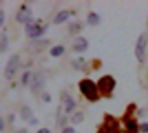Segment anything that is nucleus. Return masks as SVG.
<instances>
[{"label": "nucleus", "instance_id": "nucleus-1", "mask_svg": "<svg viewBox=\"0 0 148 133\" xmlns=\"http://www.w3.org/2000/svg\"><path fill=\"white\" fill-rule=\"evenodd\" d=\"M80 89L81 92L86 96V98L91 101H95L98 100V93H97V87L90 80H83L80 83Z\"/></svg>", "mask_w": 148, "mask_h": 133}, {"label": "nucleus", "instance_id": "nucleus-2", "mask_svg": "<svg viewBox=\"0 0 148 133\" xmlns=\"http://www.w3.org/2000/svg\"><path fill=\"white\" fill-rule=\"evenodd\" d=\"M115 86V81L111 76H104L98 81V87L103 93H112Z\"/></svg>", "mask_w": 148, "mask_h": 133}, {"label": "nucleus", "instance_id": "nucleus-3", "mask_svg": "<svg viewBox=\"0 0 148 133\" xmlns=\"http://www.w3.org/2000/svg\"><path fill=\"white\" fill-rule=\"evenodd\" d=\"M18 61H19V57L17 55H13L10 58L4 71V75L6 79L10 80L15 75L18 67Z\"/></svg>", "mask_w": 148, "mask_h": 133}, {"label": "nucleus", "instance_id": "nucleus-4", "mask_svg": "<svg viewBox=\"0 0 148 133\" xmlns=\"http://www.w3.org/2000/svg\"><path fill=\"white\" fill-rule=\"evenodd\" d=\"M25 30H26V33L28 34V35L29 37L35 38V37L40 36L43 33L44 29L42 26H40L37 23L30 20L29 22L27 23Z\"/></svg>", "mask_w": 148, "mask_h": 133}, {"label": "nucleus", "instance_id": "nucleus-5", "mask_svg": "<svg viewBox=\"0 0 148 133\" xmlns=\"http://www.w3.org/2000/svg\"><path fill=\"white\" fill-rule=\"evenodd\" d=\"M147 37L146 35H141L137 42L136 44V48H135V55L137 59L140 61H144V56H145V50L147 47Z\"/></svg>", "mask_w": 148, "mask_h": 133}, {"label": "nucleus", "instance_id": "nucleus-6", "mask_svg": "<svg viewBox=\"0 0 148 133\" xmlns=\"http://www.w3.org/2000/svg\"><path fill=\"white\" fill-rule=\"evenodd\" d=\"M45 84V78L42 73H36L33 78L31 88L34 92H39Z\"/></svg>", "mask_w": 148, "mask_h": 133}, {"label": "nucleus", "instance_id": "nucleus-7", "mask_svg": "<svg viewBox=\"0 0 148 133\" xmlns=\"http://www.w3.org/2000/svg\"><path fill=\"white\" fill-rule=\"evenodd\" d=\"M31 15L32 12L30 9L26 6H23L16 15V20L21 23H28L30 21Z\"/></svg>", "mask_w": 148, "mask_h": 133}, {"label": "nucleus", "instance_id": "nucleus-8", "mask_svg": "<svg viewBox=\"0 0 148 133\" xmlns=\"http://www.w3.org/2000/svg\"><path fill=\"white\" fill-rule=\"evenodd\" d=\"M74 48L79 53H82V52L86 51V49L88 48V42H87V40L85 38H83V37L76 38V40L75 41Z\"/></svg>", "mask_w": 148, "mask_h": 133}, {"label": "nucleus", "instance_id": "nucleus-9", "mask_svg": "<svg viewBox=\"0 0 148 133\" xmlns=\"http://www.w3.org/2000/svg\"><path fill=\"white\" fill-rule=\"evenodd\" d=\"M69 17V12L67 10H62L61 12H59L56 16V17L55 18L54 22L56 24H61L62 23H64L68 18Z\"/></svg>", "mask_w": 148, "mask_h": 133}, {"label": "nucleus", "instance_id": "nucleus-10", "mask_svg": "<svg viewBox=\"0 0 148 133\" xmlns=\"http://www.w3.org/2000/svg\"><path fill=\"white\" fill-rule=\"evenodd\" d=\"M65 104H66V113H70L73 110V108L75 107V105L74 100L69 95L65 96Z\"/></svg>", "mask_w": 148, "mask_h": 133}, {"label": "nucleus", "instance_id": "nucleus-11", "mask_svg": "<svg viewBox=\"0 0 148 133\" xmlns=\"http://www.w3.org/2000/svg\"><path fill=\"white\" fill-rule=\"evenodd\" d=\"M32 116V112L30 110V108L27 106H23L21 110V117L23 118V120H27L29 119Z\"/></svg>", "mask_w": 148, "mask_h": 133}, {"label": "nucleus", "instance_id": "nucleus-12", "mask_svg": "<svg viewBox=\"0 0 148 133\" xmlns=\"http://www.w3.org/2000/svg\"><path fill=\"white\" fill-rule=\"evenodd\" d=\"M84 119V114L82 112H78L76 113L71 119V122L75 125H78L80 123H82Z\"/></svg>", "mask_w": 148, "mask_h": 133}, {"label": "nucleus", "instance_id": "nucleus-13", "mask_svg": "<svg viewBox=\"0 0 148 133\" xmlns=\"http://www.w3.org/2000/svg\"><path fill=\"white\" fill-rule=\"evenodd\" d=\"M88 22L91 25H96L100 22V16L95 13H90L88 16Z\"/></svg>", "mask_w": 148, "mask_h": 133}, {"label": "nucleus", "instance_id": "nucleus-14", "mask_svg": "<svg viewBox=\"0 0 148 133\" xmlns=\"http://www.w3.org/2000/svg\"><path fill=\"white\" fill-rule=\"evenodd\" d=\"M64 52V47L62 46H56V47H54L51 51H50V54L52 56L54 57H58L59 55H61L62 53Z\"/></svg>", "mask_w": 148, "mask_h": 133}, {"label": "nucleus", "instance_id": "nucleus-15", "mask_svg": "<svg viewBox=\"0 0 148 133\" xmlns=\"http://www.w3.org/2000/svg\"><path fill=\"white\" fill-rule=\"evenodd\" d=\"M7 48H8V37L4 34H2V35H1V42H0L1 52L2 53L4 52Z\"/></svg>", "mask_w": 148, "mask_h": 133}, {"label": "nucleus", "instance_id": "nucleus-16", "mask_svg": "<svg viewBox=\"0 0 148 133\" xmlns=\"http://www.w3.org/2000/svg\"><path fill=\"white\" fill-rule=\"evenodd\" d=\"M127 129H128L130 132H137V129H138V126H137L135 121H134V120H132V119H131V120H128V121L127 122Z\"/></svg>", "mask_w": 148, "mask_h": 133}, {"label": "nucleus", "instance_id": "nucleus-17", "mask_svg": "<svg viewBox=\"0 0 148 133\" xmlns=\"http://www.w3.org/2000/svg\"><path fill=\"white\" fill-rule=\"evenodd\" d=\"M29 72H26L23 75V78H22V81H23V83L25 85L27 82H28V80H29Z\"/></svg>", "mask_w": 148, "mask_h": 133}, {"label": "nucleus", "instance_id": "nucleus-18", "mask_svg": "<svg viewBox=\"0 0 148 133\" xmlns=\"http://www.w3.org/2000/svg\"><path fill=\"white\" fill-rule=\"evenodd\" d=\"M4 23V13L3 11L1 10H0V26H2Z\"/></svg>", "mask_w": 148, "mask_h": 133}, {"label": "nucleus", "instance_id": "nucleus-19", "mask_svg": "<svg viewBox=\"0 0 148 133\" xmlns=\"http://www.w3.org/2000/svg\"><path fill=\"white\" fill-rule=\"evenodd\" d=\"M141 131L142 132H148V123H144L141 125Z\"/></svg>", "mask_w": 148, "mask_h": 133}, {"label": "nucleus", "instance_id": "nucleus-20", "mask_svg": "<svg viewBox=\"0 0 148 133\" xmlns=\"http://www.w3.org/2000/svg\"><path fill=\"white\" fill-rule=\"evenodd\" d=\"M42 100H43L44 101H46V102H49V101L51 100L50 95L48 94V93H44V94L42 95Z\"/></svg>", "mask_w": 148, "mask_h": 133}, {"label": "nucleus", "instance_id": "nucleus-21", "mask_svg": "<svg viewBox=\"0 0 148 133\" xmlns=\"http://www.w3.org/2000/svg\"><path fill=\"white\" fill-rule=\"evenodd\" d=\"M62 133H75V130H74L73 128H71V127H68V128H66V129H64V130H63Z\"/></svg>", "mask_w": 148, "mask_h": 133}, {"label": "nucleus", "instance_id": "nucleus-22", "mask_svg": "<svg viewBox=\"0 0 148 133\" xmlns=\"http://www.w3.org/2000/svg\"><path fill=\"white\" fill-rule=\"evenodd\" d=\"M37 133H50L49 132V131L48 130V129H46V128H43V129H41V130H39Z\"/></svg>", "mask_w": 148, "mask_h": 133}, {"label": "nucleus", "instance_id": "nucleus-23", "mask_svg": "<svg viewBox=\"0 0 148 133\" xmlns=\"http://www.w3.org/2000/svg\"><path fill=\"white\" fill-rule=\"evenodd\" d=\"M0 123H1V125H0V131L2 132V131L3 130V126H4V124H3V118H1V119H0Z\"/></svg>", "mask_w": 148, "mask_h": 133}, {"label": "nucleus", "instance_id": "nucleus-24", "mask_svg": "<svg viewBox=\"0 0 148 133\" xmlns=\"http://www.w3.org/2000/svg\"><path fill=\"white\" fill-rule=\"evenodd\" d=\"M17 133H28V132L25 129H22V130H20Z\"/></svg>", "mask_w": 148, "mask_h": 133}]
</instances>
